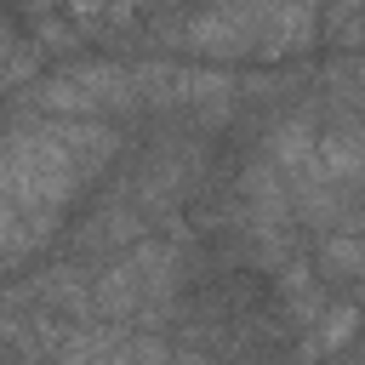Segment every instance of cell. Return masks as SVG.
<instances>
[{"instance_id":"obj_1","label":"cell","mask_w":365,"mask_h":365,"mask_svg":"<svg viewBox=\"0 0 365 365\" xmlns=\"http://www.w3.org/2000/svg\"><path fill=\"white\" fill-rule=\"evenodd\" d=\"M319 34V0H211L182 17L165 40L188 57L217 63H274L308 51Z\"/></svg>"},{"instance_id":"obj_2","label":"cell","mask_w":365,"mask_h":365,"mask_svg":"<svg viewBox=\"0 0 365 365\" xmlns=\"http://www.w3.org/2000/svg\"><path fill=\"white\" fill-rule=\"evenodd\" d=\"M171 268H177V251H171V245H137V251H125V257L103 274L97 308H103L108 319H137V314L160 308V302L171 297Z\"/></svg>"},{"instance_id":"obj_3","label":"cell","mask_w":365,"mask_h":365,"mask_svg":"<svg viewBox=\"0 0 365 365\" xmlns=\"http://www.w3.org/2000/svg\"><path fill=\"white\" fill-rule=\"evenodd\" d=\"M57 365H165V342L148 336V331L91 325V331H74L63 342Z\"/></svg>"}]
</instances>
